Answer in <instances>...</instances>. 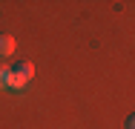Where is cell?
Segmentation results:
<instances>
[{
    "instance_id": "3957f363",
    "label": "cell",
    "mask_w": 135,
    "mask_h": 129,
    "mask_svg": "<svg viewBox=\"0 0 135 129\" xmlns=\"http://www.w3.org/2000/svg\"><path fill=\"white\" fill-rule=\"evenodd\" d=\"M9 72H12V66H6V63L0 60V89H6V80H9Z\"/></svg>"
},
{
    "instance_id": "277c9868",
    "label": "cell",
    "mask_w": 135,
    "mask_h": 129,
    "mask_svg": "<svg viewBox=\"0 0 135 129\" xmlns=\"http://www.w3.org/2000/svg\"><path fill=\"white\" fill-rule=\"evenodd\" d=\"M135 118H127V129H135V123H132Z\"/></svg>"
},
{
    "instance_id": "6da1fadb",
    "label": "cell",
    "mask_w": 135,
    "mask_h": 129,
    "mask_svg": "<svg viewBox=\"0 0 135 129\" xmlns=\"http://www.w3.org/2000/svg\"><path fill=\"white\" fill-rule=\"evenodd\" d=\"M32 77H35V63H32V60H20V63L9 72L6 89H23L26 83H32Z\"/></svg>"
},
{
    "instance_id": "7a4b0ae2",
    "label": "cell",
    "mask_w": 135,
    "mask_h": 129,
    "mask_svg": "<svg viewBox=\"0 0 135 129\" xmlns=\"http://www.w3.org/2000/svg\"><path fill=\"white\" fill-rule=\"evenodd\" d=\"M15 54V37L12 34H0V60Z\"/></svg>"
}]
</instances>
